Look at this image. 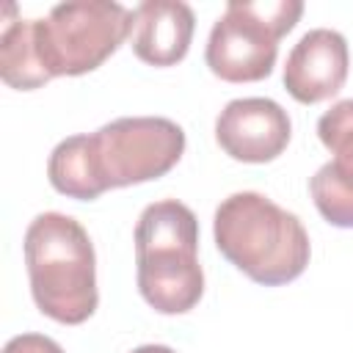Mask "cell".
<instances>
[{
    "mask_svg": "<svg viewBox=\"0 0 353 353\" xmlns=\"http://www.w3.org/2000/svg\"><path fill=\"white\" fill-rule=\"evenodd\" d=\"M33 303L63 325L85 323L97 306V254L80 221L63 212L36 215L22 240Z\"/></svg>",
    "mask_w": 353,
    "mask_h": 353,
    "instance_id": "277c9868",
    "label": "cell"
},
{
    "mask_svg": "<svg viewBox=\"0 0 353 353\" xmlns=\"http://www.w3.org/2000/svg\"><path fill=\"white\" fill-rule=\"evenodd\" d=\"M212 237L237 270L265 287L295 281L312 256L309 234L298 215L254 190L232 193L218 204Z\"/></svg>",
    "mask_w": 353,
    "mask_h": 353,
    "instance_id": "3957f363",
    "label": "cell"
},
{
    "mask_svg": "<svg viewBox=\"0 0 353 353\" xmlns=\"http://www.w3.org/2000/svg\"><path fill=\"white\" fill-rule=\"evenodd\" d=\"M185 154V130L163 116H124L91 135L63 138L50 160V185L77 201L165 176Z\"/></svg>",
    "mask_w": 353,
    "mask_h": 353,
    "instance_id": "7a4b0ae2",
    "label": "cell"
},
{
    "mask_svg": "<svg viewBox=\"0 0 353 353\" xmlns=\"http://www.w3.org/2000/svg\"><path fill=\"white\" fill-rule=\"evenodd\" d=\"M350 52L339 30L314 28L298 39L284 63V88L301 105H317L334 94L347 80Z\"/></svg>",
    "mask_w": 353,
    "mask_h": 353,
    "instance_id": "9c48e42d",
    "label": "cell"
},
{
    "mask_svg": "<svg viewBox=\"0 0 353 353\" xmlns=\"http://www.w3.org/2000/svg\"><path fill=\"white\" fill-rule=\"evenodd\" d=\"M301 14V0H229L207 39L210 72L226 83L265 80L276 66L279 41Z\"/></svg>",
    "mask_w": 353,
    "mask_h": 353,
    "instance_id": "8992f818",
    "label": "cell"
},
{
    "mask_svg": "<svg viewBox=\"0 0 353 353\" xmlns=\"http://www.w3.org/2000/svg\"><path fill=\"white\" fill-rule=\"evenodd\" d=\"M3 353H63V347L44 334H19L6 342Z\"/></svg>",
    "mask_w": 353,
    "mask_h": 353,
    "instance_id": "8fae6325",
    "label": "cell"
},
{
    "mask_svg": "<svg viewBox=\"0 0 353 353\" xmlns=\"http://www.w3.org/2000/svg\"><path fill=\"white\" fill-rule=\"evenodd\" d=\"M130 353H176V350H171L165 345H141V347H135Z\"/></svg>",
    "mask_w": 353,
    "mask_h": 353,
    "instance_id": "7c38bea8",
    "label": "cell"
},
{
    "mask_svg": "<svg viewBox=\"0 0 353 353\" xmlns=\"http://www.w3.org/2000/svg\"><path fill=\"white\" fill-rule=\"evenodd\" d=\"M135 279L141 298L160 314H185L204 295L199 265V221L176 199H163L138 215Z\"/></svg>",
    "mask_w": 353,
    "mask_h": 353,
    "instance_id": "5b68a950",
    "label": "cell"
},
{
    "mask_svg": "<svg viewBox=\"0 0 353 353\" xmlns=\"http://www.w3.org/2000/svg\"><path fill=\"white\" fill-rule=\"evenodd\" d=\"M317 138L331 160L309 179L312 201L331 226L353 229V99H342L320 116Z\"/></svg>",
    "mask_w": 353,
    "mask_h": 353,
    "instance_id": "52a82bcc",
    "label": "cell"
},
{
    "mask_svg": "<svg viewBox=\"0 0 353 353\" xmlns=\"http://www.w3.org/2000/svg\"><path fill=\"white\" fill-rule=\"evenodd\" d=\"M135 14L110 0H72L44 19L17 17L3 8L0 77L17 91H33L52 77H77L102 66L132 33Z\"/></svg>",
    "mask_w": 353,
    "mask_h": 353,
    "instance_id": "6da1fadb",
    "label": "cell"
},
{
    "mask_svg": "<svg viewBox=\"0 0 353 353\" xmlns=\"http://www.w3.org/2000/svg\"><path fill=\"white\" fill-rule=\"evenodd\" d=\"M292 138L287 110L268 97L232 99L215 119L218 146L237 163H270Z\"/></svg>",
    "mask_w": 353,
    "mask_h": 353,
    "instance_id": "ba28073f",
    "label": "cell"
},
{
    "mask_svg": "<svg viewBox=\"0 0 353 353\" xmlns=\"http://www.w3.org/2000/svg\"><path fill=\"white\" fill-rule=\"evenodd\" d=\"M132 52L149 66L179 63L196 30V17L188 3L179 0H146L132 8Z\"/></svg>",
    "mask_w": 353,
    "mask_h": 353,
    "instance_id": "30bf717a",
    "label": "cell"
}]
</instances>
